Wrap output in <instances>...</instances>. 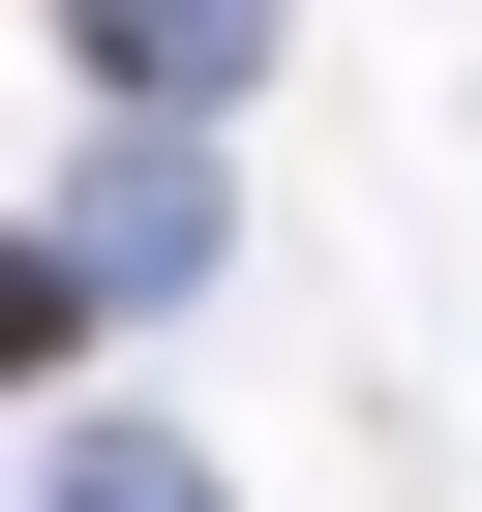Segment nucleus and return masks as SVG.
Here are the masks:
<instances>
[{"label":"nucleus","instance_id":"f257e3e1","mask_svg":"<svg viewBox=\"0 0 482 512\" xmlns=\"http://www.w3.org/2000/svg\"><path fill=\"white\" fill-rule=\"evenodd\" d=\"M31 241L91 272V332H121V302H181V272H211V121H151V151H91V211H31Z\"/></svg>","mask_w":482,"mask_h":512},{"label":"nucleus","instance_id":"f03ea898","mask_svg":"<svg viewBox=\"0 0 482 512\" xmlns=\"http://www.w3.org/2000/svg\"><path fill=\"white\" fill-rule=\"evenodd\" d=\"M61 61L121 121H241V61H272V0H61Z\"/></svg>","mask_w":482,"mask_h":512},{"label":"nucleus","instance_id":"7ed1b4c3","mask_svg":"<svg viewBox=\"0 0 482 512\" xmlns=\"http://www.w3.org/2000/svg\"><path fill=\"white\" fill-rule=\"evenodd\" d=\"M61 362H91V272H61L31 211H0V392H61Z\"/></svg>","mask_w":482,"mask_h":512},{"label":"nucleus","instance_id":"20e7f679","mask_svg":"<svg viewBox=\"0 0 482 512\" xmlns=\"http://www.w3.org/2000/svg\"><path fill=\"white\" fill-rule=\"evenodd\" d=\"M31 512H241V482H211V452H151V422H91V452L31 482Z\"/></svg>","mask_w":482,"mask_h":512}]
</instances>
